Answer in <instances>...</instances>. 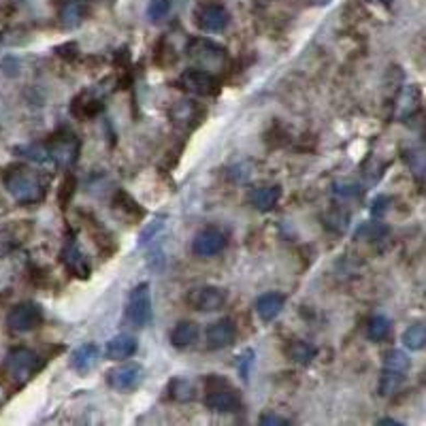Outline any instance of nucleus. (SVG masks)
I'll return each instance as SVG.
<instances>
[{"label": "nucleus", "mask_w": 426, "mask_h": 426, "mask_svg": "<svg viewBox=\"0 0 426 426\" xmlns=\"http://www.w3.org/2000/svg\"><path fill=\"white\" fill-rule=\"evenodd\" d=\"M7 192L22 205H33L45 198V184L43 179L26 169H16L5 177Z\"/></svg>", "instance_id": "1"}, {"label": "nucleus", "mask_w": 426, "mask_h": 426, "mask_svg": "<svg viewBox=\"0 0 426 426\" xmlns=\"http://www.w3.org/2000/svg\"><path fill=\"white\" fill-rule=\"evenodd\" d=\"M188 58H192L203 71L213 75L218 71H224V67L228 65L226 50L209 39H192L188 43Z\"/></svg>", "instance_id": "2"}, {"label": "nucleus", "mask_w": 426, "mask_h": 426, "mask_svg": "<svg viewBox=\"0 0 426 426\" xmlns=\"http://www.w3.org/2000/svg\"><path fill=\"white\" fill-rule=\"evenodd\" d=\"M154 318V305H152V286L147 281L139 284L133 288L128 303H126V320L135 328H145L150 326Z\"/></svg>", "instance_id": "3"}, {"label": "nucleus", "mask_w": 426, "mask_h": 426, "mask_svg": "<svg viewBox=\"0 0 426 426\" xmlns=\"http://www.w3.org/2000/svg\"><path fill=\"white\" fill-rule=\"evenodd\" d=\"M47 152L52 158V164L58 169H71L77 162L79 156V141L73 133H58L50 143H47Z\"/></svg>", "instance_id": "4"}, {"label": "nucleus", "mask_w": 426, "mask_h": 426, "mask_svg": "<svg viewBox=\"0 0 426 426\" xmlns=\"http://www.w3.org/2000/svg\"><path fill=\"white\" fill-rule=\"evenodd\" d=\"M177 86L184 92L194 94V96H211V94L218 92L220 82L213 73H207L203 69H188L179 75Z\"/></svg>", "instance_id": "5"}, {"label": "nucleus", "mask_w": 426, "mask_h": 426, "mask_svg": "<svg viewBox=\"0 0 426 426\" xmlns=\"http://www.w3.org/2000/svg\"><path fill=\"white\" fill-rule=\"evenodd\" d=\"M5 369L13 379L24 381V379L33 377V373L39 369V356H37V352H33L28 347H16L7 354Z\"/></svg>", "instance_id": "6"}, {"label": "nucleus", "mask_w": 426, "mask_h": 426, "mask_svg": "<svg viewBox=\"0 0 426 426\" xmlns=\"http://www.w3.org/2000/svg\"><path fill=\"white\" fill-rule=\"evenodd\" d=\"M186 303L196 311H218L226 305V290L218 286H196L188 290Z\"/></svg>", "instance_id": "7"}, {"label": "nucleus", "mask_w": 426, "mask_h": 426, "mask_svg": "<svg viewBox=\"0 0 426 426\" xmlns=\"http://www.w3.org/2000/svg\"><path fill=\"white\" fill-rule=\"evenodd\" d=\"M43 322V311L35 303H20L7 315V326L13 332H30Z\"/></svg>", "instance_id": "8"}, {"label": "nucleus", "mask_w": 426, "mask_h": 426, "mask_svg": "<svg viewBox=\"0 0 426 426\" xmlns=\"http://www.w3.org/2000/svg\"><path fill=\"white\" fill-rule=\"evenodd\" d=\"M60 260L65 264V269L75 275L77 279H88L90 273H92V264H90V258L84 254V250L79 247V243L75 239H69L60 252Z\"/></svg>", "instance_id": "9"}, {"label": "nucleus", "mask_w": 426, "mask_h": 426, "mask_svg": "<svg viewBox=\"0 0 426 426\" xmlns=\"http://www.w3.org/2000/svg\"><path fill=\"white\" fill-rule=\"evenodd\" d=\"M143 379V366L139 362H122L113 366L107 375V381L118 392H130L135 390Z\"/></svg>", "instance_id": "10"}, {"label": "nucleus", "mask_w": 426, "mask_h": 426, "mask_svg": "<svg viewBox=\"0 0 426 426\" xmlns=\"http://www.w3.org/2000/svg\"><path fill=\"white\" fill-rule=\"evenodd\" d=\"M226 247V235L218 228H203L192 239V254L198 258L218 256Z\"/></svg>", "instance_id": "11"}, {"label": "nucleus", "mask_w": 426, "mask_h": 426, "mask_svg": "<svg viewBox=\"0 0 426 426\" xmlns=\"http://www.w3.org/2000/svg\"><path fill=\"white\" fill-rule=\"evenodd\" d=\"M205 405H207L211 411H215V413H232V411H237V409L241 407V398H239V394H237L230 386H226V381H224L222 388H213V390L207 392Z\"/></svg>", "instance_id": "12"}, {"label": "nucleus", "mask_w": 426, "mask_h": 426, "mask_svg": "<svg viewBox=\"0 0 426 426\" xmlns=\"http://www.w3.org/2000/svg\"><path fill=\"white\" fill-rule=\"evenodd\" d=\"M235 339H237V326L228 318L213 322L205 332V341H207L209 349H224V347L232 345Z\"/></svg>", "instance_id": "13"}, {"label": "nucleus", "mask_w": 426, "mask_h": 426, "mask_svg": "<svg viewBox=\"0 0 426 426\" xmlns=\"http://www.w3.org/2000/svg\"><path fill=\"white\" fill-rule=\"evenodd\" d=\"M196 24L205 33H222L230 24V16L224 7L220 5H207L198 11Z\"/></svg>", "instance_id": "14"}, {"label": "nucleus", "mask_w": 426, "mask_h": 426, "mask_svg": "<svg viewBox=\"0 0 426 426\" xmlns=\"http://www.w3.org/2000/svg\"><path fill=\"white\" fill-rule=\"evenodd\" d=\"M137 339L133 335H126V332H120L116 337H111L107 343H105V356L109 360H116V362H122V360H128L130 356H135L137 352Z\"/></svg>", "instance_id": "15"}, {"label": "nucleus", "mask_w": 426, "mask_h": 426, "mask_svg": "<svg viewBox=\"0 0 426 426\" xmlns=\"http://www.w3.org/2000/svg\"><path fill=\"white\" fill-rule=\"evenodd\" d=\"M284 305H286V296L284 294H279V292H267V294H262V296L256 298L254 309H256V313H258V318L262 322H273L281 313Z\"/></svg>", "instance_id": "16"}, {"label": "nucleus", "mask_w": 426, "mask_h": 426, "mask_svg": "<svg viewBox=\"0 0 426 426\" xmlns=\"http://www.w3.org/2000/svg\"><path fill=\"white\" fill-rule=\"evenodd\" d=\"M99 358H101L99 347H96L94 343H84V345H79V347L71 354V366H73L77 373L86 375V373L94 371V366L99 364Z\"/></svg>", "instance_id": "17"}, {"label": "nucleus", "mask_w": 426, "mask_h": 426, "mask_svg": "<svg viewBox=\"0 0 426 426\" xmlns=\"http://www.w3.org/2000/svg\"><path fill=\"white\" fill-rule=\"evenodd\" d=\"M198 335H201V330H198V324H196V322L181 320V322H177L175 328L171 330V343H173V347L184 349V347L194 345V343L198 341Z\"/></svg>", "instance_id": "18"}, {"label": "nucleus", "mask_w": 426, "mask_h": 426, "mask_svg": "<svg viewBox=\"0 0 426 426\" xmlns=\"http://www.w3.org/2000/svg\"><path fill=\"white\" fill-rule=\"evenodd\" d=\"M394 109H396V118H398V120L413 118L415 111L420 109V90H417V86H407V88L398 94Z\"/></svg>", "instance_id": "19"}, {"label": "nucleus", "mask_w": 426, "mask_h": 426, "mask_svg": "<svg viewBox=\"0 0 426 426\" xmlns=\"http://www.w3.org/2000/svg\"><path fill=\"white\" fill-rule=\"evenodd\" d=\"M279 196H281L279 186H260L250 192V205L258 211H269L277 205Z\"/></svg>", "instance_id": "20"}, {"label": "nucleus", "mask_w": 426, "mask_h": 426, "mask_svg": "<svg viewBox=\"0 0 426 426\" xmlns=\"http://www.w3.org/2000/svg\"><path fill=\"white\" fill-rule=\"evenodd\" d=\"M84 18H86V7L82 0H67V3L60 7V24L67 30L82 26Z\"/></svg>", "instance_id": "21"}, {"label": "nucleus", "mask_w": 426, "mask_h": 426, "mask_svg": "<svg viewBox=\"0 0 426 426\" xmlns=\"http://www.w3.org/2000/svg\"><path fill=\"white\" fill-rule=\"evenodd\" d=\"M169 398L175 403H190L196 398V383L186 377H175L169 381Z\"/></svg>", "instance_id": "22"}, {"label": "nucleus", "mask_w": 426, "mask_h": 426, "mask_svg": "<svg viewBox=\"0 0 426 426\" xmlns=\"http://www.w3.org/2000/svg\"><path fill=\"white\" fill-rule=\"evenodd\" d=\"M286 356L296 364H309L315 358V347L307 341H290L286 345Z\"/></svg>", "instance_id": "23"}, {"label": "nucleus", "mask_w": 426, "mask_h": 426, "mask_svg": "<svg viewBox=\"0 0 426 426\" xmlns=\"http://www.w3.org/2000/svg\"><path fill=\"white\" fill-rule=\"evenodd\" d=\"M16 154H20L22 158H28L37 164H52L50 152H47V143H30V145H22L16 147Z\"/></svg>", "instance_id": "24"}, {"label": "nucleus", "mask_w": 426, "mask_h": 426, "mask_svg": "<svg viewBox=\"0 0 426 426\" xmlns=\"http://www.w3.org/2000/svg\"><path fill=\"white\" fill-rule=\"evenodd\" d=\"M403 345L411 352H420L426 345V328L424 324H411L405 332H403Z\"/></svg>", "instance_id": "25"}, {"label": "nucleus", "mask_w": 426, "mask_h": 426, "mask_svg": "<svg viewBox=\"0 0 426 426\" xmlns=\"http://www.w3.org/2000/svg\"><path fill=\"white\" fill-rule=\"evenodd\" d=\"M383 369L405 375L407 369H409V356H407L403 349H396V347L388 349V352L383 354Z\"/></svg>", "instance_id": "26"}, {"label": "nucleus", "mask_w": 426, "mask_h": 426, "mask_svg": "<svg viewBox=\"0 0 426 426\" xmlns=\"http://www.w3.org/2000/svg\"><path fill=\"white\" fill-rule=\"evenodd\" d=\"M390 328H392V324H390V320L386 315H373L369 320V324H366V337L371 341L379 343V341H383L390 335Z\"/></svg>", "instance_id": "27"}, {"label": "nucleus", "mask_w": 426, "mask_h": 426, "mask_svg": "<svg viewBox=\"0 0 426 426\" xmlns=\"http://www.w3.org/2000/svg\"><path fill=\"white\" fill-rule=\"evenodd\" d=\"M101 111V101L99 99H92L88 94H82L79 101L73 103V113L79 116V118H92Z\"/></svg>", "instance_id": "28"}, {"label": "nucleus", "mask_w": 426, "mask_h": 426, "mask_svg": "<svg viewBox=\"0 0 426 426\" xmlns=\"http://www.w3.org/2000/svg\"><path fill=\"white\" fill-rule=\"evenodd\" d=\"M403 379H405L403 373H394V371H386V369H383V373H381V377H379V394H381V396L394 394V392L400 388Z\"/></svg>", "instance_id": "29"}, {"label": "nucleus", "mask_w": 426, "mask_h": 426, "mask_svg": "<svg viewBox=\"0 0 426 426\" xmlns=\"http://www.w3.org/2000/svg\"><path fill=\"white\" fill-rule=\"evenodd\" d=\"M171 11V0H150L147 5V18L150 22H162Z\"/></svg>", "instance_id": "30"}, {"label": "nucleus", "mask_w": 426, "mask_h": 426, "mask_svg": "<svg viewBox=\"0 0 426 426\" xmlns=\"http://www.w3.org/2000/svg\"><path fill=\"white\" fill-rule=\"evenodd\" d=\"M164 222H167V218L162 215V218H158V220H154L152 224H147V228L141 232V245H145V243H150V241H156V237L162 232V228H164Z\"/></svg>", "instance_id": "31"}, {"label": "nucleus", "mask_w": 426, "mask_h": 426, "mask_svg": "<svg viewBox=\"0 0 426 426\" xmlns=\"http://www.w3.org/2000/svg\"><path fill=\"white\" fill-rule=\"evenodd\" d=\"M258 422H260L262 426H288V424H290V420L277 415L275 411H267V413H262Z\"/></svg>", "instance_id": "32"}, {"label": "nucleus", "mask_w": 426, "mask_h": 426, "mask_svg": "<svg viewBox=\"0 0 426 426\" xmlns=\"http://www.w3.org/2000/svg\"><path fill=\"white\" fill-rule=\"evenodd\" d=\"M60 203H62V207H67L69 205V201H71V196H73V190H75V179L73 177H67L65 179V184L60 186Z\"/></svg>", "instance_id": "33"}, {"label": "nucleus", "mask_w": 426, "mask_h": 426, "mask_svg": "<svg viewBox=\"0 0 426 426\" xmlns=\"http://www.w3.org/2000/svg\"><path fill=\"white\" fill-rule=\"evenodd\" d=\"M13 245H16V239L9 235V230L0 228V254H7Z\"/></svg>", "instance_id": "34"}, {"label": "nucleus", "mask_w": 426, "mask_h": 426, "mask_svg": "<svg viewBox=\"0 0 426 426\" xmlns=\"http://www.w3.org/2000/svg\"><path fill=\"white\" fill-rule=\"evenodd\" d=\"M377 424H388V426H400L403 422H398V420H392V417H383V420H379Z\"/></svg>", "instance_id": "35"}, {"label": "nucleus", "mask_w": 426, "mask_h": 426, "mask_svg": "<svg viewBox=\"0 0 426 426\" xmlns=\"http://www.w3.org/2000/svg\"><path fill=\"white\" fill-rule=\"evenodd\" d=\"M311 5H315V7H324V5H328L330 0H309Z\"/></svg>", "instance_id": "36"}, {"label": "nucleus", "mask_w": 426, "mask_h": 426, "mask_svg": "<svg viewBox=\"0 0 426 426\" xmlns=\"http://www.w3.org/2000/svg\"><path fill=\"white\" fill-rule=\"evenodd\" d=\"M375 3H383V5H390L392 0H375Z\"/></svg>", "instance_id": "37"}]
</instances>
